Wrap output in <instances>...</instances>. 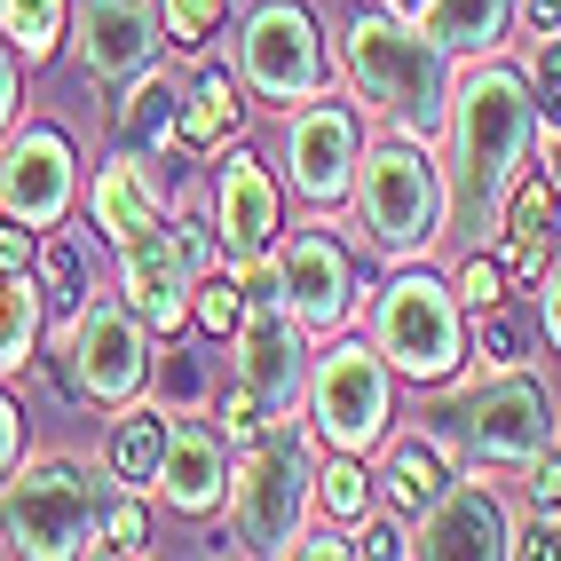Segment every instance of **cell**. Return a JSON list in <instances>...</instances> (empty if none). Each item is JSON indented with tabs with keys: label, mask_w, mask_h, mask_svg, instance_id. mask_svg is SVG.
<instances>
[{
	"label": "cell",
	"mask_w": 561,
	"mask_h": 561,
	"mask_svg": "<svg viewBox=\"0 0 561 561\" xmlns=\"http://www.w3.org/2000/svg\"><path fill=\"white\" fill-rule=\"evenodd\" d=\"M443 238L459 253L499 245L506 230V198L538 142V111L522 88V64L499 56H467L451 71V103H443Z\"/></svg>",
	"instance_id": "obj_1"
},
{
	"label": "cell",
	"mask_w": 561,
	"mask_h": 561,
	"mask_svg": "<svg viewBox=\"0 0 561 561\" xmlns=\"http://www.w3.org/2000/svg\"><path fill=\"white\" fill-rule=\"evenodd\" d=\"M341 88L371 111V119H388L403 135H435L443 127V103H451V56H443L420 16H403V9H356L341 24Z\"/></svg>",
	"instance_id": "obj_2"
},
{
	"label": "cell",
	"mask_w": 561,
	"mask_h": 561,
	"mask_svg": "<svg viewBox=\"0 0 561 561\" xmlns=\"http://www.w3.org/2000/svg\"><path fill=\"white\" fill-rule=\"evenodd\" d=\"M111 474L80 451H24L0 474V553L24 561H80L95 553Z\"/></svg>",
	"instance_id": "obj_3"
},
{
	"label": "cell",
	"mask_w": 561,
	"mask_h": 561,
	"mask_svg": "<svg viewBox=\"0 0 561 561\" xmlns=\"http://www.w3.org/2000/svg\"><path fill=\"white\" fill-rule=\"evenodd\" d=\"M427 427L451 443L467 467L522 474L561 435V403H553V388L538 380L530 364H514V371H482V380H443Z\"/></svg>",
	"instance_id": "obj_4"
},
{
	"label": "cell",
	"mask_w": 561,
	"mask_h": 561,
	"mask_svg": "<svg viewBox=\"0 0 561 561\" xmlns=\"http://www.w3.org/2000/svg\"><path fill=\"white\" fill-rule=\"evenodd\" d=\"M364 341L388 356L396 380L443 388L467 371V301L427 261H396V277L371 285V301H364Z\"/></svg>",
	"instance_id": "obj_5"
},
{
	"label": "cell",
	"mask_w": 561,
	"mask_h": 561,
	"mask_svg": "<svg viewBox=\"0 0 561 561\" xmlns=\"http://www.w3.org/2000/svg\"><path fill=\"white\" fill-rule=\"evenodd\" d=\"M348 206L388 261H427L443 245V159L427 151V135L388 127L380 142H364Z\"/></svg>",
	"instance_id": "obj_6"
},
{
	"label": "cell",
	"mask_w": 561,
	"mask_h": 561,
	"mask_svg": "<svg viewBox=\"0 0 561 561\" xmlns=\"http://www.w3.org/2000/svg\"><path fill=\"white\" fill-rule=\"evenodd\" d=\"M221 514H230V553H293V538L317 514V451L293 420H277L238 451Z\"/></svg>",
	"instance_id": "obj_7"
},
{
	"label": "cell",
	"mask_w": 561,
	"mask_h": 561,
	"mask_svg": "<svg viewBox=\"0 0 561 561\" xmlns=\"http://www.w3.org/2000/svg\"><path fill=\"white\" fill-rule=\"evenodd\" d=\"M301 411H309V443L348 451V459H371L388 443V427H396V371H388V356L341 324V341L309 348Z\"/></svg>",
	"instance_id": "obj_8"
},
{
	"label": "cell",
	"mask_w": 561,
	"mask_h": 561,
	"mask_svg": "<svg viewBox=\"0 0 561 561\" xmlns=\"http://www.w3.org/2000/svg\"><path fill=\"white\" fill-rule=\"evenodd\" d=\"M230 71L245 80L253 103H317L341 88V64H332V41L309 0H253L238 16V41H230Z\"/></svg>",
	"instance_id": "obj_9"
},
{
	"label": "cell",
	"mask_w": 561,
	"mask_h": 561,
	"mask_svg": "<svg viewBox=\"0 0 561 561\" xmlns=\"http://www.w3.org/2000/svg\"><path fill=\"white\" fill-rule=\"evenodd\" d=\"M64 380L95 411H119L127 396L151 388V324L119 301V285L88 293V301L64 317Z\"/></svg>",
	"instance_id": "obj_10"
},
{
	"label": "cell",
	"mask_w": 561,
	"mask_h": 561,
	"mask_svg": "<svg viewBox=\"0 0 561 561\" xmlns=\"http://www.w3.org/2000/svg\"><path fill=\"white\" fill-rule=\"evenodd\" d=\"M230 348H238V388L253 396L261 420H293L309 388V324L277 301V285H253Z\"/></svg>",
	"instance_id": "obj_11"
},
{
	"label": "cell",
	"mask_w": 561,
	"mask_h": 561,
	"mask_svg": "<svg viewBox=\"0 0 561 561\" xmlns=\"http://www.w3.org/2000/svg\"><path fill=\"white\" fill-rule=\"evenodd\" d=\"M356 159H364V119H356V103L317 95V103H293V111H285V182H293V198H301V206H317V214L348 206Z\"/></svg>",
	"instance_id": "obj_12"
},
{
	"label": "cell",
	"mask_w": 561,
	"mask_h": 561,
	"mask_svg": "<svg viewBox=\"0 0 561 561\" xmlns=\"http://www.w3.org/2000/svg\"><path fill=\"white\" fill-rule=\"evenodd\" d=\"M270 277H277V301L309 332H341L356 317V301H364L356 253L332 238V221H301L293 238H277L270 245Z\"/></svg>",
	"instance_id": "obj_13"
},
{
	"label": "cell",
	"mask_w": 561,
	"mask_h": 561,
	"mask_svg": "<svg viewBox=\"0 0 561 561\" xmlns=\"http://www.w3.org/2000/svg\"><path fill=\"white\" fill-rule=\"evenodd\" d=\"M71 206H80V151H71V135L16 119L0 135V214L41 238L56 221H71Z\"/></svg>",
	"instance_id": "obj_14"
},
{
	"label": "cell",
	"mask_w": 561,
	"mask_h": 561,
	"mask_svg": "<svg viewBox=\"0 0 561 561\" xmlns=\"http://www.w3.org/2000/svg\"><path fill=\"white\" fill-rule=\"evenodd\" d=\"M71 64L88 71V88L119 95L127 80L159 64L167 32H159V0H71V32H64Z\"/></svg>",
	"instance_id": "obj_15"
},
{
	"label": "cell",
	"mask_w": 561,
	"mask_h": 561,
	"mask_svg": "<svg viewBox=\"0 0 561 561\" xmlns=\"http://www.w3.org/2000/svg\"><path fill=\"white\" fill-rule=\"evenodd\" d=\"M206 221H214V238L230 261H270V245L285 238V191H277V174L261 167V151H245V142H230L214 167V191H206Z\"/></svg>",
	"instance_id": "obj_16"
},
{
	"label": "cell",
	"mask_w": 561,
	"mask_h": 561,
	"mask_svg": "<svg viewBox=\"0 0 561 561\" xmlns=\"http://www.w3.org/2000/svg\"><path fill=\"white\" fill-rule=\"evenodd\" d=\"M506 530H514L506 499L474 467H459L451 491L411 522V553H420V561H506Z\"/></svg>",
	"instance_id": "obj_17"
},
{
	"label": "cell",
	"mask_w": 561,
	"mask_h": 561,
	"mask_svg": "<svg viewBox=\"0 0 561 561\" xmlns=\"http://www.w3.org/2000/svg\"><path fill=\"white\" fill-rule=\"evenodd\" d=\"M230 435H221L206 411H174L167 420V451H159V506L182 514V522H206L221 514V499H230Z\"/></svg>",
	"instance_id": "obj_18"
},
{
	"label": "cell",
	"mask_w": 561,
	"mask_h": 561,
	"mask_svg": "<svg viewBox=\"0 0 561 561\" xmlns=\"http://www.w3.org/2000/svg\"><path fill=\"white\" fill-rule=\"evenodd\" d=\"M119 301L159 332V341H174L182 324H191V261H182V245L167 230L119 245Z\"/></svg>",
	"instance_id": "obj_19"
},
{
	"label": "cell",
	"mask_w": 561,
	"mask_h": 561,
	"mask_svg": "<svg viewBox=\"0 0 561 561\" xmlns=\"http://www.w3.org/2000/svg\"><path fill=\"white\" fill-rule=\"evenodd\" d=\"M88 221H95V238H103L111 253L135 245V238H151V230H167V191H159L151 159L111 151V159L95 167V182H88Z\"/></svg>",
	"instance_id": "obj_20"
},
{
	"label": "cell",
	"mask_w": 561,
	"mask_h": 561,
	"mask_svg": "<svg viewBox=\"0 0 561 561\" xmlns=\"http://www.w3.org/2000/svg\"><path fill=\"white\" fill-rule=\"evenodd\" d=\"M371 459H380L371 491H380V499H388V514H403V522H420L443 491H451V474L467 467V459H459L435 427H411V435H396V427H388V443H380Z\"/></svg>",
	"instance_id": "obj_21"
},
{
	"label": "cell",
	"mask_w": 561,
	"mask_h": 561,
	"mask_svg": "<svg viewBox=\"0 0 561 561\" xmlns=\"http://www.w3.org/2000/svg\"><path fill=\"white\" fill-rule=\"evenodd\" d=\"M167 420L174 411L159 396H127L119 411L103 420V474H111V491H142L151 499L159 491V451H167Z\"/></svg>",
	"instance_id": "obj_22"
},
{
	"label": "cell",
	"mask_w": 561,
	"mask_h": 561,
	"mask_svg": "<svg viewBox=\"0 0 561 561\" xmlns=\"http://www.w3.org/2000/svg\"><path fill=\"white\" fill-rule=\"evenodd\" d=\"M245 135V80L230 64H198L182 80V127H174V151L182 159H214L221 142Z\"/></svg>",
	"instance_id": "obj_23"
},
{
	"label": "cell",
	"mask_w": 561,
	"mask_h": 561,
	"mask_svg": "<svg viewBox=\"0 0 561 561\" xmlns=\"http://www.w3.org/2000/svg\"><path fill=\"white\" fill-rule=\"evenodd\" d=\"M174 127H182V80H167L159 64L142 71V80H127L119 103H111V135H119V151H135V159H167Z\"/></svg>",
	"instance_id": "obj_24"
},
{
	"label": "cell",
	"mask_w": 561,
	"mask_h": 561,
	"mask_svg": "<svg viewBox=\"0 0 561 561\" xmlns=\"http://www.w3.org/2000/svg\"><path fill=\"white\" fill-rule=\"evenodd\" d=\"M514 16H522V0H420V32L451 56H499L514 41Z\"/></svg>",
	"instance_id": "obj_25"
},
{
	"label": "cell",
	"mask_w": 561,
	"mask_h": 561,
	"mask_svg": "<svg viewBox=\"0 0 561 561\" xmlns=\"http://www.w3.org/2000/svg\"><path fill=\"white\" fill-rule=\"evenodd\" d=\"M41 324H48V301H41L32 261H0V380H16V371L32 364Z\"/></svg>",
	"instance_id": "obj_26"
},
{
	"label": "cell",
	"mask_w": 561,
	"mask_h": 561,
	"mask_svg": "<svg viewBox=\"0 0 561 561\" xmlns=\"http://www.w3.org/2000/svg\"><path fill=\"white\" fill-rule=\"evenodd\" d=\"M32 277H41V301H48V317H71L95 293V270H88V238H71L64 221L56 230H41L32 238Z\"/></svg>",
	"instance_id": "obj_27"
},
{
	"label": "cell",
	"mask_w": 561,
	"mask_h": 561,
	"mask_svg": "<svg viewBox=\"0 0 561 561\" xmlns=\"http://www.w3.org/2000/svg\"><path fill=\"white\" fill-rule=\"evenodd\" d=\"M64 32H71V0H0V41L32 71L64 56Z\"/></svg>",
	"instance_id": "obj_28"
},
{
	"label": "cell",
	"mask_w": 561,
	"mask_h": 561,
	"mask_svg": "<svg viewBox=\"0 0 561 561\" xmlns=\"http://www.w3.org/2000/svg\"><path fill=\"white\" fill-rule=\"evenodd\" d=\"M245 301H253V285H245V261H230V253L191 277V324L206 332V341H230L238 317H245Z\"/></svg>",
	"instance_id": "obj_29"
},
{
	"label": "cell",
	"mask_w": 561,
	"mask_h": 561,
	"mask_svg": "<svg viewBox=\"0 0 561 561\" xmlns=\"http://www.w3.org/2000/svg\"><path fill=\"white\" fill-rule=\"evenodd\" d=\"M467 356H474L482 371H514V364L538 356V324H522L506 301H499V309H474V324H467Z\"/></svg>",
	"instance_id": "obj_30"
},
{
	"label": "cell",
	"mask_w": 561,
	"mask_h": 561,
	"mask_svg": "<svg viewBox=\"0 0 561 561\" xmlns=\"http://www.w3.org/2000/svg\"><path fill=\"white\" fill-rule=\"evenodd\" d=\"M317 514L341 522V530H348V522H364V514H371V467L348 459V451H324V459H317Z\"/></svg>",
	"instance_id": "obj_31"
},
{
	"label": "cell",
	"mask_w": 561,
	"mask_h": 561,
	"mask_svg": "<svg viewBox=\"0 0 561 561\" xmlns=\"http://www.w3.org/2000/svg\"><path fill=\"white\" fill-rule=\"evenodd\" d=\"M221 24H230V0H159V32L182 56H206L221 41Z\"/></svg>",
	"instance_id": "obj_32"
},
{
	"label": "cell",
	"mask_w": 561,
	"mask_h": 561,
	"mask_svg": "<svg viewBox=\"0 0 561 561\" xmlns=\"http://www.w3.org/2000/svg\"><path fill=\"white\" fill-rule=\"evenodd\" d=\"M522 88H530L538 127H561V32H530L522 41Z\"/></svg>",
	"instance_id": "obj_33"
},
{
	"label": "cell",
	"mask_w": 561,
	"mask_h": 561,
	"mask_svg": "<svg viewBox=\"0 0 561 561\" xmlns=\"http://www.w3.org/2000/svg\"><path fill=\"white\" fill-rule=\"evenodd\" d=\"M451 293L467 301V317H474V309H499L506 293H514V277H506V253H499V245H474V253H459Z\"/></svg>",
	"instance_id": "obj_34"
},
{
	"label": "cell",
	"mask_w": 561,
	"mask_h": 561,
	"mask_svg": "<svg viewBox=\"0 0 561 561\" xmlns=\"http://www.w3.org/2000/svg\"><path fill=\"white\" fill-rule=\"evenodd\" d=\"M95 553H151V506H142V491H111L103 499Z\"/></svg>",
	"instance_id": "obj_35"
},
{
	"label": "cell",
	"mask_w": 561,
	"mask_h": 561,
	"mask_svg": "<svg viewBox=\"0 0 561 561\" xmlns=\"http://www.w3.org/2000/svg\"><path fill=\"white\" fill-rule=\"evenodd\" d=\"M348 553H364V561L411 553V530H403V514H364V522H348Z\"/></svg>",
	"instance_id": "obj_36"
},
{
	"label": "cell",
	"mask_w": 561,
	"mask_h": 561,
	"mask_svg": "<svg viewBox=\"0 0 561 561\" xmlns=\"http://www.w3.org/2000/svg\"><path fill=\"white\" fill-rule=\"evenodd\" d=\"M522 482H530V514H561V435L522 467Z\"/></svg>",
	"instance_id": "obj_37"
},
{
	"label": "cell",
	"mask_w": 561,
	"mask_h": 561,
	"mask_svg": "<svg viewBox=\"0 0 561 561\" xmlns=\"http://www.w3.org/2000/svg\"><path fill=\"white\" fill-rule=\"evenodd\" d=\"M159 403L167 411H198V364L191 356H159Z\"/></svg>",
	"instance_id": "obj_38"
},
{
	"label": "cell",
	"mask_w": 561,
	"mask_h": 561,
	"mask_svg": "<svg viewBox=\"0 0 561 561\" xmlns=\"http://www.w3.org/2000/svg\"><path fill=\"white\" fill-rule=\"evenodd\" d=\"M16 119H24V56L0 41V135H9Z\"/></svg>",
	"instance_id": "obj_39"
},
{
	"label": "cell",
	"mask_w": 561,
	"mask_h": 561,
	"mask_svg": "<svg viewBox=\"0 0 561 561\" xmlns=\"http://www.w3.org/2000/svg\"><path fill=\"white\" fill-rule=\"evenodd\" d=\"M538 341L561 356V261H546V277H538Z\"/></svg>",
	"instance_id": "obj_40"
},
{
	"label": "cell",
	"mask_w": 561,
	"mask_h": 561,
	"mask_svg": "<svg viewBox=\"0 0 561 561\" xmlns=\"http://www.w3.org/2000/svg\"><path fill=\"white\" fill-rule=\"evenodd\" d=\"M24 459V411H16V396L0 388V474H9Z\"/></svg>",
	"instance_id": "obj_41"
},
{
	"label": "cell",
	"mask_w": 561,
	"mask_h": 561,
	"mask_svg": "<svg viewBox=\"0 0 561 561\" xmlns=\"http://www.w3.org/2000/svg\"><path fill=\"white\" fill-rule=\"evenodd\" d=\"M293 553H301V561H341L348 553V530H341V522H332V530H301Z\"/></svg>",
	"instance_id": "obj_42"
},
{
	"label": "cell",
	"mask_w": 561,
	"mask_h": 561,
	"mask_svg": "<svg viewBox=\"0 0 561 561\" xmlns=\"http://www.w3.org/2000/svg\"><path fill=\"white\" fill-rule=\"evenodd\" d=\"M514 32H561V0H522Z\"/></svg>",
	"instance_id": "obj_43"
},
{
	"label": "cell",
	"mask_w": 561,
	"mask_h": 561,
	"mask_svg": "<svg viewBox=\"0 0 561 561\" xmlns=\"http://www.w3.org/2000/svg\"><path fill=\"white\" fill-rule=\"evenodd\" d=\"M530 151H538V174L561 191V127H538V142H530Z\"/></svg>",
	"instance_id": "obj_44"
},
{
	"label": "cell",
	"mask_w": 561,
	"mask_h": 561,
	"mask_svg": "<svg viewBox=\"0 0 561 561\" xmlns=\"http://www.w3.org/2000/svg\"><path fill=\"white\" fill-rule=\"evenodd\" d=\"M388 9H403V16H420V0H388Z\"/></svg>",
	"instance_id": "obj_45"
}]
</instances>
